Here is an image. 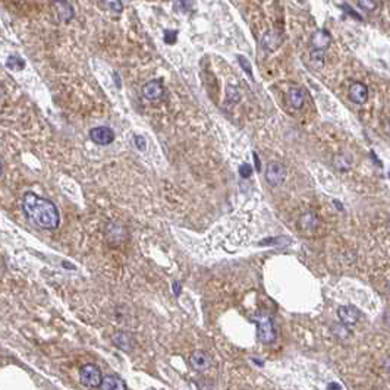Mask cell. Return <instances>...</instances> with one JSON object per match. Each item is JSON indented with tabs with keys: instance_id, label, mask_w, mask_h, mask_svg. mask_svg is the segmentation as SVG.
<instances>
[{
	"instance_id": "6da1fadb",
	"label": "cell",
	"mask_w": 390,
	"mask_h": 390,
	"mask_svg": "<svg viewBox=\"0 0 390 390\" xmlns=\"http://www.w3.org/2000/svg\"><path fill=\"white\" fill-rule=\"evenodd\" d=\"M22 208L26 217L35 226L49 231H54L59 228V211L50 200L41 198L34 192H26L22 198Z\"/></svg>"
},
{
	"instance_id": "7a4b0ae2",
	"label": "cell",
	"mask_w": 390,
	"mask_h": 390,
	"mask_svg": "<svg viewBox=\"0 0 390 390\" xmlns=\"http://www.w3.org/2000/svg\"><path fill=\"white\" fill-rule=\"evenodd\" d=\"M79 382L85 388L99 389L103 383V376H102L100 368L94 364L82 365L79 370Z\"/></svg>"
},
{
	"instance_id": "3957f363",
	"label": "cell",
	"mask_w": 390,
	"mask_h": 390,
	"mask_svg": "<svg viewBox=\"0 0 390 390\" xmlns=\"http://www.w3.org/2000/svg\"><path fill=\"white\" fill-rule=\"evenodd\" d=\"M257 336L260 339V342L267 343V345L273 343L277 338L274 323L268 315H261L257 320Z\"/></svg>"
},
{
	"instance_id": "277c9868",
	"label": "cell",
	"mask_w": 390,
	"mask_h": 390,
	"mask_svg": "<svg viewBox=\"0 0 390 390\" xmlns=\"http://www.w3.org/2000/svg\"><path fill=\"white\" fill-rule=\"evenodd\" d=\"M286 179V167L283 163L279 161H271L267 164L265 169V181L271 186H279L285 182Z\"/></svg>"
},
{
	"instance_id": "5b68a950",
	"label": "cell",
	"mask_w": 390,
	"mask_h": 390,
	"mask_svg": "<svg viewBox=\"0 0 390 390\" xmlns=\"http://www.w3.org/2000/svg\"><path fill=\"white\" fill-rule=\"evenodd\" d=\"M189 365L192 367V370H195L197 373H204L206 370L210 368L211 365V358L206 351L203 349H197L189 355Z\"/></svg>"
},
{
	"instance_id": "8992f818",
	"label": "cell",
	"mask_w": 390,
	"mask_h": 390,
	"mask_svg": "<svg viewBox=\"0 0 390 390\" xmlns=\"http://www.w3.org/2000/svg\"><path fill=\"white\" fill-rule=\"evenodd\" d=\"M142 94L150 102H160L164 96V87L160 79H151L142 87Z\"/></svg>"
},
{
	"instance_id": "52a82bcc",
	"label": "cell",
	"mask_w": 390,
	"mask_h": 390,
	"mask_svg": "<svg viewBox=\"0 0 390 390\" xmlns=\"http://www.w3.org/2000/svg\"><path fill=\"white\" fill-rule=\"evenodd\" d=\"M310 44L315 50H327L332 44V34L327 29H317L311 34Z\"/></svg>"
},
{
	"instance_id": "ba28073f",
	"label": "cell",
	"mask_w": 390,
	"mask_h": 390,
	"mask_svg": "<svg viewBox=\"0 0 390 390\" xmlns=\"http://www.w3.org/2000/svg\"><path fill=\"white\" fill-rule=\"evenodd\" d=\"M90 138L99 145H109L115 141V132L109 127H97L90 130Z\"/></svg>"
},
{
	"instance_id": "9c48e42d",
	"label": "cell",
	"mask_w": 390,
	"mask_h": 390,
	"mask_svg": "<svg viewBox=\"0 0 390 390\" xmlns=\"http://www.w3.org/2000/svg\"><path fill=\"white\" fill-rule=\"evenodd\" d=\"M53 7L56 10V15L59 16V19L63 22V24H68L74 19V7L72 4L68 1V0H57V1H53Z\"/></svg>"
},
{
	"instance_id": "30bf717a",
	"label": "cell",
	"mask_w": 390,
	"mask_h": 390,
	"mask_svg": "<svg viewBox=\"0 0 390 390\" xmlns=\"http://www.w3.org/2000/svg\"><path fill=\"white\" fill-rule=\"evenodd\" d=\"M349 99L355 104H364L368 100V88L363 82H352L349 87Z\"/></svg>"
},
{
	"instance_id": "8fae6325",
	"label": "cell",
	"mask_w": 390,
	"mask_h": 390,
	"mask_svg": "<svg viewBox=\"0 0 390 390\" xmlns=\"http://www.w3.org/2000/svg\"><path fill=\"white\" fill-rule=\"evenodd\" d=\"M339 320L346 326H355L360 320V311L352 305H343L338 310Z\"/></svg>"
},
{
	"instance_id": "7c38bea8",
	"label": "cell",
	"mask_w": 390,
	"mask_h": 390,
	"mask_svg": "<svg viewBox=\"0 0 390 390\" xmlns=\"http://www.w3.org/2000/svg\"><path fill=\"white\" fill-rule=\"evenodd\" d=\"M100 389H103V390H127V383H125V382H124L121 377L110 374V376H106V377H103V383H102Z\"/></svg>"
},
{
	"instance_id": "4fadbf2b",
	"label": "cell",
	"mask_w": 390,
	"mask_h": 390,
	"mask_svg": "<svg viewBox=\"0 0 390 390\" xmlns=\"http://www.w3.org/2000/svg\"><path fill=\"white\" fill-rule=\"evenodd\" d=\"M287 103L290 104L293 109H302L305 103V94L301 88L293 87L287 91Z\"/></svg>"
},
{
	"instance_id": "5bb4252c",
	"label": "cell",
	"mask_w": 390,
	"mask_h": 390,
	"mask_svg": "<svg viewBox=\"0 0 390 390\" xmlns=\"http://www.w3.org/2000/svg\"><path fill=\"white\" fill-rule=\"evenodd\" d=\"M298 226L302 231H312L318 226V219L314 213H304L298 220Z\"/></svg>"
},
{
	"instance_id": "9a60e30c",
	"label": "cell",
	"mask_w": 390,
	"mask_h": 390,
	"mask_svg": "<svg viewBox=\"0 0 390 390\" xmlns=\"http://www.w3.org/2000/svg\"><path fill=\"white\" fill-rule=\"evenodd\" d=\"M113 342H115V345H116L119 349H122V351H125V352L132 351L133 342H132L130 335L125 333V332H116L115 336H113Z\"/></svg>"
},
{
	"instance_id": "2e32d148",
	"label": "cell",
	"mask_w": 390,
	"mask_h": 390,
	"mask_svg": "<svg viewBox=\"0 0 390 390\" xmlns=\"http://www.w3.org/2000/svg\"><path fill=\"white\" fill-rule=\"evenodd\" d=\"M282 43V38L279 37V35H276L274 37V34L273 32H268V34H265L264 35V38H262V46H264V49L265 50H276L277 49V46Z\"/></svg>"
},
{
	"instance_id": "e0dca14e",
	"label": "cell",
	"mask_w": 390,
	"mask_h": 390,
	"mask_svg": "<svg viewBox=\"0 0 390 390\" xmlns=\"http://www.w3.org/2000/svg\"><path fill=\"white\" fill-rule=\"evenodd\" d=\"M194 3H195V0H176L173 4V9L178 13L185 15V13L194 12Z\"/></svg>"
},
{
	"instance_id": "ac0fdd59",
	"label": "cell",
	"mask_w": 390,
	"mask_h": 390,
	"mask_svg": "<svg viewBox=\"0 0 390 390\" xmlns=\"http://www.w3.org/2000/svg\"><path fill=\"white\" fill-rule=\"evenodd\" d=\"M6 68L18 72V71H22L25 68V62L19 56H9L7 60H6Z\"/></svg>"
},
{
	"instance_id": "d6986e66",
	"label": "cell",
	"mask_w": 390,
	"mask_h": 390,
	"mask_svg": "<svg viewBox=\"0 0 390 390\" xmlns=\"http://www.w3.org/2000/svg\"><path fill=\"white\" fill-rule=\"evenodd\" d=\"M310 62H311V65L315 69L323 68V65H324V50L312 49L311 53H310Z\"/></svg>"
},
{
	"instance_id": "ffe728a7",
	"label": "cell",
	"mask_w": 390,
	"mask_h": 390,
	"mask_svg": "<svg viewBox=\"0 0 390 390\" xmlns=\"http://www.w3.org/2000/svg\"><path fill=\"white\" fill-rule=\"evenodd\" d=\"M104 9L113 12V13H122L124 12V4L121 0H102Z\"/></svg>"
},
{
	"instance_id": "44dd1931",
	"label": "cell",
	"mask_w": 390,
	"mask_h": 390,
	"mask_svg": "<svg viewBox=\"0 0 390 390\" xmlns=\"http://www.w3.org/2000/svg\"><path fill=\"white\" fill-rule=\"evenodd\" d=\"M332 332H333V335L336 336L338 339H348L351 336V332H349V329H348V326L346 324H343L342 321L338 323V324H333L332 326Z\"/></svg>"
},
{
	"instance_id": "7402d4cb",
	"label": "cell",
	"mask_w": 390,
	"mask_h": 390,
	"mask_svg": "<svg viewBox=\"0 0 390 390\" xmlns=\"http://www.w3.org/2000/svg\"><path fill=\"white\" fill-rule=\"evenodd\" d=\"M360 7L364 9L365 12H374L377 9V1L376 0H357Z\"/></svg>"
},
{
	"instance_id": "603a6c76",
	"label": "cell",
	"mask_w": 390,
	"mask_h": 390,
	"mask_svg": "<svg viewBox=\"0 0 390 390\" xmlns=\"http://www.w3.org/2000/svg\"><path fill=\"white\" fill-rule=\"evenodd\" d=\"M333 163H335V166L338 167L339 170H348L349 169V161H346V158L343 156H336L335 157V160H333Z\"/></svg>"
},
{
	"instance_id": "cb8c5ba5",
	"label": "cell",
	"mask_w": 390,
	"mask_h": 390,
	"mask_svg": "<svg viewBox=\"0 0 390 390\" xmlns=\"http://www.w3.org/2000/svg\"><path fill=\"white\" fill-rule=\"evenodd\" d=\"M178 40V31L173 29H164V41L167 44H175Z\"/></svg>"
},
{
	"instance_id": "d4e9b609",
	"label": "cell",
	"mask_w": 390,
	"mask_h": 390,
	"mask_svg": "<svg viewBox=\"0 0 390 390\" xmlns=\"http://www.w3.org/2000/svg\"><path fill=\"white\" fill-rule=\"evenodd\" d=\"M238 60H239L242 69L247 71V74H248L250 77H253V69H251V65H250V62H248V59L244 57V56H238Z\"/></svg>"
},
{
	"instance_id": "484cf974",
	"label": "cell",
	"mask_w": 390,
	"mask_h": 390,
	"mask_svg": "<svg viewBox=\"0 0 390 390\" xmlns=\"http://www.w3.org/2000/svg\"><path fill=\"white\" fill-rule=\"evenodd\" d=\"M340 7L343 9V10H346L348 12V15L349 16H352V18H355V19H358V21H363V16L361 15H358L349 4H346V3H343V4H340Z\"/></svg>"
},
{
	"instance_id": "4316f807",
	"label": "cell",
	"mask_w": 390,
	"mask_h": 390,
	"mask_svg": "<svg viewBox=\"0 0 390 390\" xmlns=\"http://www.w3.org/2000/svg\"><path fill=\"white\" fill-rule=\"evenodd\" d=\"M133 142H135L136 148H138V150H141V151H144V150H145V147H147V142H145V138H144V136H139V135H136V136L133 138Z\"/></svg>"
},
{
	"instance_id": "83f0119b",
	"label": "cell",
	"mask_w": 390,
	"mask_h": 390,
	"mask_svg": "<svg viewBox=\"0 0 390 390\" xmlns=\"http://www.w3.org/2000/svg\"><path fill=\"white\" fill-rule=\"evenodd\" d=\"M239 173H241L242 178H250V176L253 175V169H251L250 164H242V166L239 167Z\"/></svg>"
},
{
	"instance_id": "f1b7e54d",
	"label": "cell",
	"mask_w": 390,
	"mask_h": 390,
	"mask_svg": "<svg viewBox=\"0 0 390 390\" xmlns=\"http://www.w3.org/2000/svg\"><path fill=\"white\" fill-rule=\"evenodd\" d=\"M254 161H256V166H257V172H260L261 163H260V158H259V156H257V153H254Z\"/></svg>"
},
{
	"instance_id": "f546056e",
	"label": "cell",
	"mask_w": 390,
	"mask_h": 390,
	"mask_svg": "<svg viewBox=\"0 0 390 390\" xmlns=\"http://www.w3.org/2000/svg\"><path fill=\"white\" fill-rule=\"evenodd\" d=\"M173 292H175L176 295H179V293H181V285H179L178 282H175V283H173Z\"/></svg>"
},
{
	"instance_id": "4dcf8cb0",
	"label": "cell",
	"mask_w": 390,
	"mask_h": 390,
	"mask_svg": "<svg viewBox=\"0 0 390 390\" xmlns=\"http://www.w3.org/2000/svg\"><path fill=\"white\" fill-rule=\"evenodd\" d=\"M327 389H342V388H340L339 385H329Z\"/></svg>"
},
{
	"instance_id": "1f68e13d",
	"label": "cell",
	"mask_w": 390,
	"mask_h": 390,
	"mask_svg": "<svg viewBox=\"0 0 390 390\" xmlns=\"http://www.w3.org/2000/svg\"><path fill=\"white\" fill-rule=\"evenodd\" d=\"M385 367H386V370H388V371H389V373H390V360H388V361H386V364H385Z\"/></svg>"
},
{
	"instance_id": "d6a6232c",
	"label": "cell",
	"mask_w": 390,
	"mask_h": 390,
	"mask_svg": "<svg viewBox=\"0 0 390 390\" xmlns=\"http://www.w3.org/2000/svg\"><path fill=\"white\" fill-rule=\"evenodd\" d=\"M53 1H57V0H53Z\"/></svg>"
},
{
	"instance_id": "836d02e7",
	"label": "cell",
	"mask_w": 390,
	"mask_h": 390,
	"mask_svg": "<svg viewBox=\"0 0 390 390\" xmlns=\"http://www.w3.org/2000/svg\"><path fill=\"white\" fill-rule=\"evenodd\" d=\"M389 178H390V173H389Z\"/></svg>"
}]
</instances>
